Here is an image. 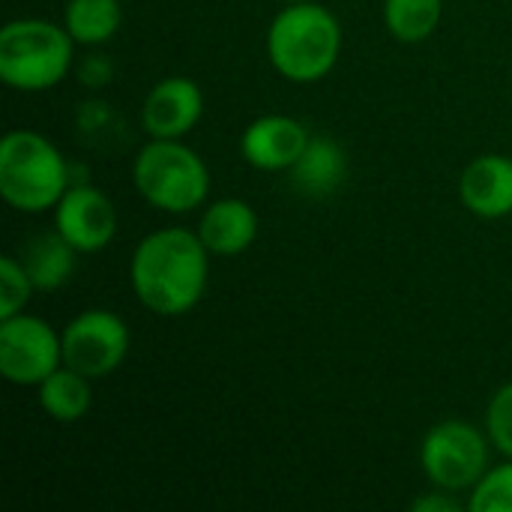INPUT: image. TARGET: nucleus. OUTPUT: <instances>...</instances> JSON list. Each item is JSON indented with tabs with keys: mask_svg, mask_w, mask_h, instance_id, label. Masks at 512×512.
Instances as JSON below:
<instances>
[{
	"mask_svg": "<svg viewBox=\"0 0 512 512\" xmlns=\"http://www.w3.org/2000/svg\"><path fill=\"white\" fill-rule=\"evenodd\" d=\"M72 171L60 147L36 129H9L0 141V198L15 213L54 210L72 186Z\"/></svg>",
	"mask_w": 512,
	"mask_h": 512,
	"instance_id": "obj_3",
	"label": "nucleus"
},
{
	"mask_svg": "<svg viewBox=\"0 0 512 512\" xmlns=\"http://www.w3.org/2000/svg\"><path fill=\"white\" fill-rule=\"evenodd\" d=\"M75 45L102 48L111 42L123 24V3L120 0H66L63 21H60Z\"/></svg>",
	"mask_w": 512,
	"mask_h": 512,
	"instance_id": "obj_17",
	"label": "nucleus"
},
{
	"mask_svg": "<svg viewBox=\"0 0 512 512\" xmlns=\"http://www.w3.org/2000/svg\"><path fill=\"white\" fill-rule=\"evenodd\" d=\"M63 366V339L39 315L0 318V375L15 387H39Z\"/></svg>",
	"mask_w": 512,
	"mask_h": 512,
	"instance_id": "obj_8",
	"label": "nucleus"
},
{
	"mask_svg": "<svg viewBox=\"0 0 512 512\" xmlns=\"http://www.w3.org/2000/svg\"><path fill=\"white\" fill-rule=\"evenodd\" d=\"M486 435L504 459H512V381L498 387L486 405Z\"/></svg>",
	"mask_w": 512,
	"mask_h": 512,
	"instance_id": "obj_21",
	"label": "nucleus"
},
{
	"mask_svg": "<svg viewBox=\"0 0 512 512\" xmlns=\"http://www.w3.org/2000/svg\"><path fill=\"white\" fill-rule=\"evenodd\" d=\"M204 117V93L186 75L156 81L141 102V129L147 138H186Z\"/></svg>",
	"mask_w": 512,
	"mask_h": 512,
	"instance_id": "obj_10",
	"label": "nucleus"
},
{
	"mask_svg": "<svg viewBox=\"0 0 512 512\" xmlns=\"http://www.w3.org/2000/svg\"><path fill=\"white\" fill-rule=\"evenodd\" d=\"M21 261H24V267L36 285V294H54L72 279L75 264H78V252L57 231H51V234L45 231L27 243Z\"/></svg>",
	"mask_w": 512,
	"mask_h": 512,
	"instance_id": "obj_16",
	"label": "nucleus"
},
{
	"mask_svg": "<svg viewBox=\"0 0 512 512\" xmlns=\"http://www.w3.org/2000/svg\"><path fill=\"white\" fill-rule=\"evenodd\" d=\"M75 75H78V81H81L84 87L102 90V87H108V84L114 81V63H111L108 54L93 51V54H87V57H81V60L75 63Z\"/></svg>",
	"mask_w": 512,
	"mask_h": 512,
	"instance_id": "obj_22",
	"label": "nucleus"
},
{
	"mask_svg": "<svg viewBox=\"0 0 512 512\" xmlns=\"http://www.w3.org/2000/svg\"><path fill=\"white\" fill-rule=\"evenodd\" d=\"M132 186L153 210L186 216L210 201V168L183 138H150L132 159Z\"/></svg>",
	"mask_w": 512,
	"mask_h": 512,
	"instance_id": "obj_4",
	"label": "nucleus"
},
{
	"mask_svg": "<svg viewBox=\"0 0 512 512\" xmlns=\"http://www.w3.org/2000/svg\"><path fill=\"white\" fill-rule=\"evenodd\" d=\"M210 258L213 255L201 243L198 231L183 225L156 228L132 249L129 288L147 312L159 318H180L207 294Z\"/></svg>",
	"mask_w": 512,
	"mask_h": 512,
	"instance_id": "obj_1",
	"label": "nucleus"
},
{
	"mask_svg": "<svg viewBox=\"0 0 512 512\" xmlns=\"http://www.w3.org/2000/svg\"><path fill=\"white\" fill-rule=\"evenodd\" d=\"M93 378L60 366L54 369L39 387H36V402L39 411L54 420V423H78L90 414L93 408Z\"/></svg>",
	"mask_w": 512,
	"mask_h": 512,
	"instance_id": "obj_15",
	"label": "nucleus"
},
{
	"mask_svg": "<svg viewBox=\"0 0 512 512\" xmlns=\"http://www.w3.org/2000/svg\"><path fill=\"white\" fill-rule=\"evenodd\" d=\"M63 366L99 381L114 375L132 345L126 321L111 309H84L63 330Z\"/></svg>",
	"mask_w": 512,
	"mask_h": 512,
	"instance_id": "obj_7",
	"label": "nucleus"
},
{
	"mask_svg": "<svg viewBox=\"0 0 512 512\" xmlns=\"http://www.w3.org/2000/svg\"><path fill=\"white\" fill-rule=\"evenodd\" d=\"M384 27L402 45H420L435 36L444 18V0H384Z\"/></svg>",
	"mask_w": 512,
	"mask_h": 512,
	"instance_id": "obj_18",
	"label": "nucleus"
},
{
	"mask_svg": "<svg viewBox=\"0 0 512 512\" xmlns=\"http://www.w3.org/2000/svg\"><path fill=\"white\" fill-rule=\"evenodd\" d=\"M312 132L288 114H261L240 135V156L255 171L282 174L297 165Z\"/></svg>",
	"mask_w": 512,
	"mask_h": 512,
	"instance_id": "obj_11",
	"label": "nucleus"
},
{
	"mask_svg": "<svg viewBox=\"0 0 512 512\" xmlns=\"http://www.w3.org/2000/svg\"><path fill=\"white\" fill-rule=\"evenodd\" d=\"M411 510L414 512H462V510H468V501H459V495H456V492H447V489H435V486H432V492L420 495V498L411 504Z\"/></svg>",
	"mask_w": 512,
	"mask_h": 512,
	"instance_id": "obj_23",
	"label": "nucleus"
},
{
	"mask_svg": "<svg viewBox=\"0 0 512 512\" xmlns=\"http://www.w3.org/2000/svg\"><path fill=\"white\" fill-rule=\"evenodd\" d=\"M264 51L273 72L285 81H324L342 57V24L318 0L285 3L267 27Z\"/></svg>",
	"mask_w": 512,
	"mask_h": 512,
	"instance_id": "obj_2",
	"label": "nucleus"
},
{
	"mask_svg": "<svg viewBox=\"0 0 512 512\" xmlns=\"http://www.w3.org/2000/svg\"><path fill=\"white\" fill-rule=\"evenodd\" d=\"M279 3L285 6V3H309V0H279Z\"/></svg>",
	"mask_w": 512,
	"mask_h": 512,
	"instance_id": "obj_24",
	"label": "nucleus"
},
{
	"mask_svg": "<svg viewBox=\"0 0 512 512\" xmlns=\"http://www.w3.org/2000/svg\"><path fill=\"white\" fill-rule=\"evenodd\" d=\"M465 501L468 512H512V459L492 465Z\"/></svg>",
	"mask_w": 512,
	"mask_h": 512,
	"instance_id": "obj_19",
	"label": "nucleus"
},
{
	"mask_svg": "<svg viewBox=\"0 0 512 512\" xmlns=\"http://www.w3.org/2000/svg\"><path fill=\"white\" fill-rule=\"evenodd\" d=\"M33 294H36V285H33L24 261L15 255H6L0 261V318H12V315L24 312L27 303L33 300Z\"/></svg>",
	"mask_w": 512,
	"mask_h": 512,
	"instance_id": "obj_20",
	"label": "nucleus"
},
{
	"mask_svg": "<svg viewBox=\"0 0 512 512\" xmlns=\"http://www.w3.org/2000/svg\"><path fill=\"white\" fill-rule=\"evenodd\" d=\"M288 174L303 195L324 198L342 186V180L348 174V156L333 138L312 135L303 156L297 159V165Z\"/></svg>",
	"mask_w": 512,
	"mask_h": 512,
	"instance_id": "obj_14",
	"label": "nucleus"
},
{
	"mask_svg": "<svg viewBox=\"0 0 512 512\" xmlns=\"http://www.w3.org/2000/svg\"><path fill=\"white\" fill-rule=\"evenodd\" d=\"M75 69V39L48 18H12L0 27V81L18 93H45Z\"/></svg>",
	"mask_w": 512,
	"mask_h": 512,
	"instance_id": "obj_5",
	"label": "nucleus"
},
{
	"mask_svg": "<svg viewBox=\"0 0 512 512\" xmlns=\"http://www.w3.org/2000/svg\"><path fill=\"white\" fill-rule=\"evenodd\" d=\"M117 207L93 183H72L54 207V231L78 252L96 255L117 237Z\"/></svg>",
	"mask_w": 512,
	"mask_h": 512,
	"instance_id": "obj_9",
	"label": "nucleus"
},
{
	"mask_svg": "<svg viewBox=\"0 0 512 512\" xmlns=\"http://www.w3.org/2000/svg\"><path fill=\"white\" fill-rule=\"evenodd\" d=\"M492 450L486 429L468 420H441L420 441V471L429 486L468 495L492 468Z\"/></svg>",
	"mask_w": 512,
	"mask_h": 512,
	"instance_id": "obj_6",
	"label": "nucleus"
},
{
	"mask_svg": "<svg viewBox=\"0 0 512 512\" xmlns=\"http://www.w3.org/2000/svg\"><path fill=\"white\" fill-rule=\"evenodd\" d=\"M459 198L477 219L512 216V159L504 153H480L459 177Z\"/></svg>",
	"mask_w": 512,
	"mask_h": 512,
	"instance_id": "obj_12",
	"label": "nucleus"
},
{
	"mask_svg": "<svg viewBox=\"0 0 512 512\" xmlns=\"http://www.w3.org/2000/svg\"><path fill=\"white\" fill-rule=\"evenodd\" d=\"M195 231L213 258H237L258 240L261 219L243 198H216L204 204Z\"/></svg>",
	"mask_w": 512,
	"mask_h": 512,
	"instance_id": "obj_13",
	"label": "nucleus"
}]
</instances>
